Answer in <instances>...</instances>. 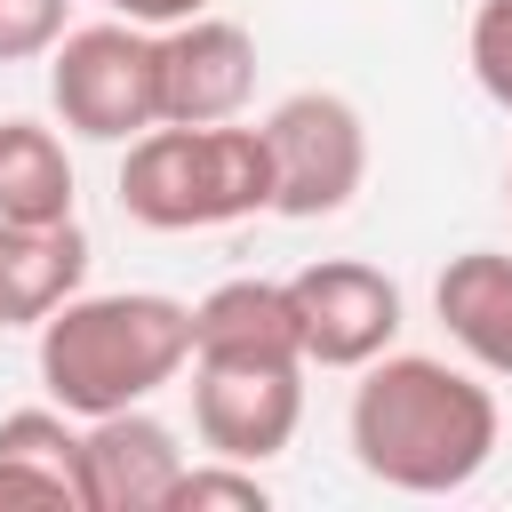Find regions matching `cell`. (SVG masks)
<instances>
[{"instance_id":"9c48e42d","label":"cell","mask_w":512,"mask_h":512,"mask_svg":"<svg viewBox=\"0 0 512 512\" xmlns=\"http://www.w3.org/2000/svg\"><path fill=\"white\" fill-rule=\"evenodd\" d=\"M184 480V448L160 416L112 408L80 432V512H168Z\"/></svg>"},{"instance_id":"ba28073f","label":"cell","mask_w":512,"mask_h":512,"mask_svg":"<svg viewBox=\"0 0 512 512\" xmlns=\"http://www.w3.org/2000/svg\"><path fill=\"white\" fill-rule=\"evenodd\" d=\"M152 48H160V120L176 128L240 120V104L256 96V40L232 16H184L152 32Z\"/></svg>"},{"instance_id":"5bb4252c","label":"cell","mask_w":512,"mask_h":512,"mask_svg":"<svg viewBox=\"0 0 512 512\" xmlns=\"http://www.w3.org/2000/svg\"><path fill=\"white\" fill-rule=\"evenodd\" d=\"M272 488L256 480V464H232V456H208V464H184L168 512H264Z\"/></svg>"},{"instance_id":"e0dca14e","label":"cell","mask_w":512,"mask_h":512,"mask_svg":"<svg viewBox=\"0 0 512 512\" xmlns=\"http://www.w3.org/2000/svg\"><path fill=\"white\" fill-rule=\"evenodd\" d=\"M0 504H64V512H80V488H72L64 472H48V464L0 456Z\"/></svg>"},{"instance_id":"9a60e30c","label":"cell","mask_w":512,"mask_h":512,"mask_svg":"<svg viewBox=\"0 0 512 512\" xmlns=\"http://www.w3.org/2000/svg\"><path fill=\"white\" fill-rule=\"evenodd\" d=\"M464 56H472V80L512 112V0H480V8H472Z\"/></svg>"},{"instance_id":"4fadbf2b","label":"cell","mask_w":512,"mask_h":512,"mask_svg":"<svg viewBox=\"0 0 512 512\" xmlns=\"http://www.w3.org/2000/svg\"><path fill=\"white\" fill-rule=\"evenodd\" d=\"M72 216V152L40 120H0V224H64Z\"/></svg>"},{"instance_id":"6da1fadb","label":"cell","mask_w":512,"mask_h":512,"mask_svg":"<svg viewBox=\"0 0 512 512\" xmlns=\"http://www.w3.org/2000/svg\"><path fill=\"white\" fill-rule=\"evenodd\" d=\"M352 456L368 480L400 488V496H456L488 472L496 456V392L432 352H384L360 368L352 392Z\"/></svg>"},{"instance_id":"5b68a950","label":"cell","mask_w":512,"mask_h":512,"mask_svg":"<svg viewBox=\"0 0 512 512\" xmlns=\"http://www.w3.org/2000/svg\"><path fill=\"white\" fill-rule=\"evenodd\" d=\"M264 152H272V216H296V224L352 208V192L368 176V128L328 88L280 96L264 112Z\"/></svg>"},{"instance_id":"52a82bcc","label":"cell","mask_w":512,"mask_h":512,"mask_svg":"<svg viewBox=\"0 0 512 512\" xmlns=\"http://www.w3.org/2000/svg\"><path fill=\"white\" fill-rule=\"evenodd\" d=\"M304 424V360H192V432L208 456L264 464Z\"/></svg>"},{"instance_id":"ac0fdd59","label":"cell","mask_w":512,"mask_h":512,"mask_svg":"<svg viewBox=\"0 0 512 512\" xmlns=\"http://www.w3.org/2000/svg\"><path fill=\"white\" fill-rule=\"evenodd\" d=\"M112 16H128V24H144V32H168V24H184V16H208V0H104Z\"/></svg>"},{"instance_id":"7a4b0ae2","label":"cell","mask_w":512,"mask_h":512,"mask_svg":"<svg viewBox=\"0 0 512 512\" xmlns=\"http://www.w3.org/2000/svg\"><path fill=\"white\" fill-rule=\"evenodd\" d=\"M192 360V304L160 288H112L72 296L40 320V384L72 416L144 408L160 384H176Z\"/></svg>"},{"instance_id":"8fae6325","label":"cell","mask_w":512,"mask_h":512,"mask_svg":"<svg viewBox=\"0 0 512 512\" xmlns=\"http://www.w3.org/2000/svg\"><path fill=\"white\" fill-rule=\"evenodd\" d=\"M432 312L456 336V352L488 376H512V256L504 248H464L432 280Z\"/></svg>"},{"instance_id":"30bf717a","label":"cell","mask_w":512,"mask_h":512,"mask_svg":"<svg viewBox=\"0 0 512 512\" xmlns=\"http://www.w3.org/2000/svg\"><path fill=\"white\" fill-rule=\"evenodd\" d=\"M88 280V232L64 224H0V328H40Z\"/></svg>"},{"instance_id":"3957f363","label":"cell","mask_w":512,"mask_h":512,"mask_svg":"<svg viewBox=\"0 0 512 512\" xmlns=\"http://www.w3.org/2000/svg\"><path fill=\"white\" fill-rule=\"evenodd\" d=\"M120 208L152 232H208L272 208V152L264 128L208 120V128H144L120 160Z\"/></svg>"},{"instance_id":"7c38bea8","label":"cell","mask_w":512,"mask_h":512,"mask_svg":"<svg viewBox=\"0 0 512 512\" xmlns=\"http://www.w3.org/2000/svg\"><path fill=\"white\" fill-rule=\"evenodd\" d=\"M192 360H304L288 280H224L192 304Z\"/></svg>"},{"instance_id":"277c9868","label":"cell","mask_w":512,"mask_h":512,"mask_svg":"<svg viewBox=\"0 0 512 512\" xmlns=\"http://www.w3.org/2000/svg\"><path fill=\"white\" fill-rule=\"evenodd\" d=\"M48 104L88 144H136L160 128V48L144 24H80L48 48Z\"/></svg>"},{"instance_id":"d6986e66","label":"cell","mask_w":512,"mask_h":512,"mask_svg":"<svg viewBox=\"0 0 512 512\" xmlns=\"http://www.w3.org/2000/svg\"><path fill=\"white\" fill-rule=\"evenodd\" d=\"M504 192H512V176H504Z\"/></svg>"},{"instance_id":"8992f818","label":"cell","mask_w":512,"mask_h":512,"mask_svg":"<svg viewBox=\"0 0 512 512\" xmlns=\"http://www.w3.org/2000/svg\"><path fill=\"white\" fill-rule=\"evenodd\" d=\"M288 304H296L304 368H368L400 336V280L360 256H320L288 272Z\"/></svg>"},{"instance_id":"2e32d148","label":"cell","mask_w":512,"mask_h":512,"mask_svg":"<svg viewBox=\"0 0 512 512\" xmlns=\"http://www.w3.org/2000/svg\"><path fill=\"white\" fill-rule=\"evenodd\" d=\"M72 32V0H0V64H32Z\"/></svg>"}]
</instances>
